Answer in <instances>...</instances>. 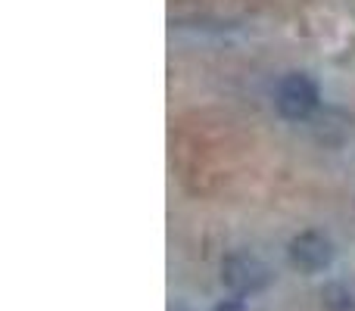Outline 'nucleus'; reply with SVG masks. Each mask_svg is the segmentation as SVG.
Here are the masks:
<instances>
[{"instance_id":"nucleus-1","label":"nucleus","mask_w":355,"mask_h":311,"mask_svg":"<svg viewBox=\"0 0 355 311\" xmlns=\"http://www.w3.org/2000/svg\"><path fill=\"white\" fill-rule=\"evenodd\" d=\"M275 106L284 118L290 122H306L315 109H318V85L302 72H290L277 81Z\"/></svg>"},{"instance_id":"nucleus-2","label":"nucleus","mask_w":355,"mask_h":311,"mask_svg":"<svg viewBox=\"0 0 355 311\" xmlns=\"http://www.w3.org/2000/svg\"><path fill=\"white\" fill-rule=\"evenodd\" d=\"M221 281L237 296H246V293H259L262 287H268L271 271L265 268V262H259L256 256L237 252V256L225 258V265H221Z\"/></svg>"},{"instance_id":"nucleus-3","label":"nucleus","mask_w":355,"mask_h":311,"mask_svg":"<svg viewBox=\"0 0 355 311\" xmlns=\"http://www.w3.org/2000/svg\"><path fill=\"white\" fill-rule=\"evenodd\" d=\"M290 265L300 268L302 274H318V271L331 268L334 262V243L318 231H306L300 237L290 240Z\"/></svg>"},{"instance_id":"nucleus-4","label":"nucleus","mask_w":355,"mask_h":311,"mask_svg":"<svg viewBox=\"0 0 355 311\" xmlns=\"http://www.w3.org/2000/svg\"><path fill=\"white\" fill-rule=\"evenodd\" d=\"M212 311H246V305H243V296H234V299H225L221 305H215Z\"/></svg>"}]
</instances>
